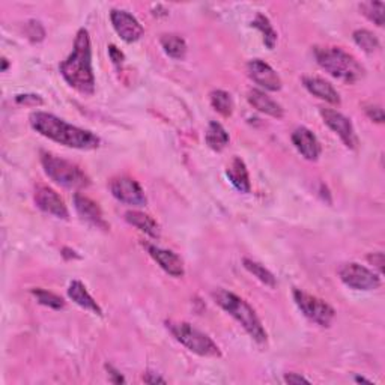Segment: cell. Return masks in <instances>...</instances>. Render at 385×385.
Listing matches in <instances>:
<instances>
[{
	"label": "cell",
	"instance_id": "4dcf8cb0",
	"mask_svg": "<svg viewBox=\"0 0 385 385\" xmlns=\"http://www.w3.org/2000/svg\"><path fill=\"white\" fill-rule=\"evenodd\" d=\"M365 114H368V116L375 121V122H378V123H382L384 122V110L381 105H377V104H369V105H365V109H364Z\"/></svg>",
	"mask_w": 385,
	"mask_h": 385
},
{
	"label": "cell",
	"instance_id": "8fae6325",
	"mask_svg": "<svg viewBox=\"0 0 385 385\" xmlns=\"http://www.w3.org/2000/svg\"><path fill=\"white\" fill-rule=\"evenodd\" d=\"M33 200L36 206L41 211H44L45 214H50L53 217L62 218V220H68L70 213L63 199L48 186H44V184L36 186Z\"/></svg>",
	"mask_w": 385,
	"mask_h": 385
},
{
	"label": "cell",
	"instance_id": "3957f363",
	"mask_svg": "<svg viewBox=\"0 0 385 385\" xmlns=\"http://www.w3.org/2000/svg\"><path fill=\"white\" fill-rule=\"evenodd\" d=\"M214 301L227 312L234 319L243 326L247 331V334L252 337V339L257 343H265L266 342V331L264 325L259 319V316L253 310V307L250 305L243 298L235 295L234 292H229L226 289H217L213 292Z\"/></svg>",
	"mask_w": 385,
	"mask_h": 385
},
{
	"label": "cell",
	"instance_id": "d6a6232c",
	"mask_svg": "<svg viewBox=\"0 0 385 385\" xmlns=\"http://www.w3.org/2000/svg\"><path fill=\"white\" fill-rule=\"evenodd\" d=\"M109 56H110L112 62L116 66H121V63L123 62V53L116 45H109Z\"/></svg>",
	"mask_w": 385,
	"mask_h": 385
},
{
	"label": "cell",
	"instance_id": "2e32d148",
	"mask_svg": "<svg viewBox=\"0 0 385 385\" xmlns=\"http://www.w3.org/2000/svg\"><path fill=\"white\" fill-rule=\"evenodd\" d=\"M74 206L77 214H79L84 221H88V223L93 225L95 227H100L103 230L109 229V225L107 221L104 220V214L100 205L92 199L77 192V195H74Z\"/></svg>",
	"mask_w": 385,
	"mask_h": 385
},
{
	"label": "cell",
	"instance_id": "f1b7e54d",
	"mask_svg": "<svg viewBox=\"0 0 385 385\" xmlns=\"http://www.w3.org/2000/svg\"><path fill=\"white\" fill-rule=\"evenodd\" d=\"M32 295L36 298V301L45 305V307H50V309H54V310H61L65 307V301L62 300L61 296H57L56 294L53 292H48V291H44V289H32Z\"/></svg>",
	"mask_w": 385,
	"mask_h": 385
},
{
	"label": "cell",
	"instance_id": "277c9868",
	"mask_svg": "<svg viewBox=\"0 0 385 385\" xmlns=\"http://www.w3.org/2000/svg\"><path fill=\"white\" fill-rule=\"evenodd\" d=\"M317 65L334 79L345 83H357L364 77L363 65L339 47H315Z\"/></svg>",
	"mask_w": 385,
	"mask_h": 385
},
{
	"label": "cell",
	"instance_id": "d4e9b609",
	"mask_svg": "<svg viewBox=\"0 0 385 385\" xmlns=\"http://www.w3.org/2000/svg\"><path fill=\"white\" fill-rule=\"evenodd\" d=\"M252 26L255 29H257L259 32L262 33L264 38V44L269 48V50H273L277 44V32L274 31V27L271 24V22L268 20V17H265L264 14H257L256 18L253 20Z\"/></svg>",
	"mask_w": 385,
	"mask_h": 385
},
{
	"label": "cell",
	"instance_id": "30bf717a",
	"mask_svg": "<svg viewBox=\"0 0 385 385\" xmlns=\"http://www.w3.org/2000/svg\"><path fill=\"white\" fill-rule=\"evenodd\" d=\"M319 113L324 123L340 137V140L346 144V148L357 149L358 139L349 118H346L345 114L333 109H319Z\"/></svg>",
	"mask_w": 385,
	"mask_h": 385
},
{
	"label": "cell",
	"instance_id": "8d00e7d4",
	"mask_svg": "<svg viewBox=\"0 0 385 385\" xmlns=\"http://www.w3.org/2000/svg\"><path fill=\"white\" fill-rule=\"evenodd\" d=\"M368 261L373 264L379 269V273H382V265H384V255L382 253H372L368 256Z\"/></svg>",
	"mask_w": 385,
	"mask_h": 385
},
{
	"label": "cell",
	"instance_id": "7402d4cb",
	"mask_svg": "<svg viewBox=\"0 0 385 385\" xmlns=\"http://www.w3.org/2000/svg\"><path fill=\"white\" fill-rule=\"evenodd\" d=\"M205 142L211 149L216 152H220L227 146L230 142V137L223 125L217 121H211L208 128H206V133H205Z\"/></svg>",
	"mask_w": 385,
	"mask_h": 385
},
{
	"label": "cell",
	"instance_id": "d590c367",
	"mask_svg": "<svg viewBox=\"0 0 385 385\" xmlns=\"http://www.w3.org/2000/svg\"><path fill=\"white\" fill-rule=\"evenodd\" d=\"M143 381L146 384H166V379L158 377L157 373H152V372H146L143 375Z\"/></svg>",
	"mask_w": 385,
	"mask_h": 385
},
{
	"label": "cell",
	"instance_id": "836d02e7",
	"mask_svg": "<svg viewBox=\"0 0 385 385\" xmlns=\"http://www.w3.org/2000/svg\"><path fill=\"white\" fill-rule=\"evenodd\" d=\"M105 370L109 372V379H110L113 384H123V382H125V378L119 373V370H116V369L113 368V365L105 364Z\"/></svg>",
	"mask_w": 385,
	"mask_h": 385
},
{
	"label": "cell",
	"instance_id": "74e56055",
	"mask_svg": "<svg viewBox=\"0 0 385 385\" xmlns=\"http://www.w3.org/2000/svg\"><path fill=\"white\" fill-rule=\"evenodd\" d=\"M355 381H357V382H368V384H372L370 381H368V379H364V378H360V377H357V378H355Z\"/></svg>",
	"mask_w": 385,
	"mask_h": 385
},
{
	"label": "cell",
	"instance_id": "e575fe53",
	"mask_svg": "<svg viewBox=\"0 0 385 385\" xmlns=\"http://www.w3.org/2000/svg\"><path fill=\"white\" fill-rule=\"evenodd\" d=\"M285 382L287 384H291V385H298V384H310V381L301 377V375H298V373H287L286 377H285Z\"/></svg>",
	"mask_w": 385,
	"mask_h": 385
},
{
	"label": "cell",
	"instance_id": "9c48e42d",
	"mask_svg": "<svg viewBox=\"0 0 385 385\" xmlns=\"http://www.w3.org/2000/svg\"><path fill=\"white\" fill-rule=\"evenodd\" d=\"M110 191L114 199L125 205L131 206H144L148 204V199L144 196V191L136 179L130 176H118L110 181Z\"/></svg>",
	"mask_w": 385,
	"mask_h": 385
},
{
	"label": "cell",
	"instance_id": "f546056e",
	"mask_svg": "<svg viewBox=\"0 0 385 385\" xmlns=\"http://www.w3.org/2000/svg\"><path fill=\"white\" fill-rule=\"evenodd\" d=\"M15 101L22 105H29V107H36V105H41L44 103L40 95H33V93L32 95L31 93L17 95Z\"/></svg>",
	"mask_w": 385,
	"mask_h": 385
},
{
	"label": "cell",
	"instance_id": "44dd1931",
	"mask_svg": "<svg viewBox=\"0 0 385 385\" xmlns=\"http://www.w3.org/2000/svg\"><path fill=\"white\" fill-rule=\"evenodd\" d=\"M125 220L134 227H137L142 232L152 238H158L160 236V226L157 225V221L148 214H143L140 211H127L125 213Z\"/></svg>",
	"mask_w": 385,
	"mask_h": 385
},
{
	"label": "cell",
	"instance_id": "f35d334b",
	"mask_svg": "<svg viewBox=\"0 0 385 385\" xmlns=\"http://www.w3.org/2000/svg\"><path fill=\"white\" fill-rule=\"evenodd\" d=\"M2 63H3L2 71H6V68H8V61H6V59H2Z\"/></svg>",
	"mask_w": 385,
	"mask_h": 385
},
{
	"label": "cell",
	"instance_id": "83f0119b",
	"mask_svg": "<svg viewBox=\"0 0 385 385\" xmlns=\"http://www.w3.org/2000/svg\"><path fill=\"white\" fill-rule=\"evenodd\" d=\"M352 38L355 44H357L363 52L369 54L375 53L379 48V40L377 38V35H373L370 31H365V29H358V31H355Z\"/></svg>",
	"mask_w": 385,
	"mask_h": 385
},
{
	"label": "cell",
	"instance_id": "52a82bcc",
	"mask_svg": "<svg viewBox=\"0 0 385 385\" xmlns=\"http://www.w3.org/2000/svg\"><path fill=\"white\" fill-rule=\"evenodd\" d=\"M294 301L307 319H310L312 322L321 326L331 325L335 312L329 303H325L324 300H321V298L307 294L301 291V289H295Z\"/></svg>",
	"mask_w": 385,
	"mask_h": 385
},
{
	"label": "cell",
	"instance_id": "4fadbf2b",
	"mask_svg": "<svg viewBox=\"0 0 385 385\" xmlns=\"http://www.w3.org/2000/svg\"><path fill=\"white\" fill-rule=\"evenodd\" d=\"M247 73L248 77L252 79L256 84L261 86L265 91L277 92L282 89V79L278 75L271 65L261 59H253L247 63Z\"/></svg>",
	"mask_w": 385,
	"mask_h": 385
},
{
	"label": "cell",
	"instance_id": "6da1fadb",
	"mask_svg": "<svg viewBox=\"0 0 385 385\" xmlns=\"http://www.w3.org/2000/svg\"><path fill=\"white\" fill-rule=\"evenodd\" d=\"M29 121L36 133L56 143L63 144L66 148L89 151L100 146V139L92 131L75 127V125H71L52 113L35 112L31 114Z\"/></svg>",
	"mask_w": 385,
	"mask_h": 385
},
{
	"label": "cell",
	"instance_id": "1f68e13d",
	"mask_svg": "<svg viewBox=\"0 0 385 385\" xmlns=\"http://www.w3.org/2000/svg\"><path fill=\"white\" fill-rule=\"evenodd\" d=\"M38 29H40V31L43 29L41 23H38V22H31L27 26V35L32 41H43L44 40L45 33H38Z\"/></svg>",
	"mask_w": 385,
	"mask_h": 385
},
{
	"label": "cell",
	"instance_id": "cb8c5ba5",
	"mask_svg": "<svg viewBox=\"0 0 385 385\" xmlns=\"http://www.w3.org/2000/svg\"><path fill=\"white\" fill-rule=\"evenodd\" d=\"M211 105L216 112H218L223 118H230L234 113V100L229 92L226 91H213L209 95Z\"/></svg>",
	"mask_w": 385,
	"mask_h": 385
},
{
	"label": "cell",
	"instance_id": "ffe728a7",
	"mask_svg": "<svg viewBox=\"0 0 385 385\" xmlns=\"http://www.w3.org/2000/svg\"><path fill=\"white\" fill-rule=\"evenodd\" d=\"M68 296L77 305H80L82 309L89 310V312L98 315V316H103L101 307L91 296V294L88 292V289L84 287V285L82 282H79V280L71 282V285L68 287Z\"/></svg>",
	"mask_w": 385,
	"mask_h": 385
},
{
	"label": "cell",
	"instance_id": "603a6c76",
	"mask_svg": "<svg viewBox=\"0 0 385 385\" xmlns=\"http://www.w3.org/2000/svg\"><path fill=\"white\" fill-rule=\"evenodd\" d=\"M160 44L163 47V50H165V53L169 57H172V59L181 61L184 59L187 54V44L184 41V38H181L179 35H175V33L163 35Z\"/></svg>",
	"mask_w": 385,
	"mask_h": 385
},
{
	"label": "cell",
	"instance_id": "5bb4252c",
	"mask_svg": "<svg viewBox=\"0 0 385 385\" xmlns=\"http://www.w3.org/2000/svg\"><path fill=\"white\" fill-rule=\"evenodd\" d=\"M292 143L296 148V151L301 153V156L309 160V161H316L321 156V143L317 140V137L305 127H298L292 133Z\"/></svg>",
	"mask_w": 385,
	"mask_h": 385
},
{
	"label": "cell",
	"instance_id": "5b68a950",
	"mask_svg": "<svg viewBox=\"0 0 385 385\" xmlns=\"http://www.w3.org/2000/svg\"><path fill=\"white\" fill-rule=\"evenodd\" d=\"M41 165L45 175L65 188H84L91 184L89 176L74 163L50 152H43Z\"/></svg>",
	"mask_w": 385,
	"mask_h": 385
},
{
	"label": "cell",
	"instance_id": "7a4b0ae2",
	"mask_svg": "<svg viewBox=\"0 0 385 385\" xmlns=\"http://www.w3.org/2000/svg\"><path fill=\"white\" fill-rule=\"evenodd\" d=\"M63 80L83 95L95 92V77L92 71V47L89 32L80 29L75 35L71 54L59 66Z\"/></svg>",
	"mask_w": 385,
	"mask_h": 385
},
{
	"label": "cell",
	"instance_id": "4316f807",
	"mask_svg": "<svg viewBox=\"0 0 385 385\" xmlns=\"http://www.w3.org/2000/svg\"><path fill=\"white\" fill-rule=\"evenodd\" d=\"M243 264H244V268L247 269V271L250 274H253L259 282H262L264 285H266L269 287L277 286V280H275L274 274L271 271H268V269L264 265L252 261V259H247V257L244 259Z\"/></svg>",
	"mask_w": 385,
	"mask_h": 385
},
{
	"label": "cell",
	"instance_id": "484cf974",
	"mask_svg": "<svg viewBox=\"0 0 385 385\" xmlns=\"http://www.w3.org/2000/svg\"><path fill=\"white\" fill-rule=\"evenodd\" d=\"M360 11L364 17H368L372 23L377 26H384L385 20V3L381 0H369V2L360 3Z\"/></svg>",
	"mask_w": 385,
	"mask_h": 385
},
{
	"label": "cell",
	"instance_id": "ac0fdd59",
	"mask_svg": "<svg viewBox=\"0 0 385 385\" xmlns=\"http://www.w3.org/2000/svg\"><path fill=\"white\" fill-rule=\"evenodd\" d=\"M247 100L257 112L268 114V116L275 118V119H282L285 116V110L282 105L277 101H274L271 96H268L264 91L252 89L248 92Z\"/></svg>",
	"mask_w": 385,
	"mask_h": 385
},
{
	"label": "cell",
	"instance_id": "7c38bea8",
	"mask_svg": "<svg viewBox=\"0 0 385 385\" xmlns=\"http://www.w3.org/2000/svg\"><path fill=\"white\" fill-rule=\"evenodd\" d=\"M110 20L113 29L121 36V40L128 44L139 41L144 33L137 18L131 15L128 11H123V9H112Z\"/></svg>",
	"mask_w": 385,
	"mask_h": 385
},
{
	"label": "cell",
	"instance_id": "9a60e30c",
	"mask_svg": "<svg viewBox=\"0 0 385 385\" xmlns=\"http://www.w3.org/2000/svg\"><path fill=\"white\" fill-rule=\"evenodd\" d=\"M146 250L149 256L160 265L161 269H165L167 274H170L172 277L184 275L186 273L184 262H182V259L176 253L157 246H151V244H146Z\"/></svg>",
	"mask_w": 385,
	"mask_h": 385
},
{
	"label": "cell",
	"instance_id": "ba28073f",
	"mask_svg": "<svg viewBox=\"0 0 385 385\" xmlns=\"http://www.w3.org/2000/svg\"><path fill=\"white\" fill-rule=\"evenodd\" d=\"M339 277L351 289L355 291H375L381 286V277L360 264H345L339 269Z\"/></svg>",
	"mask_w": 385,
	"mask_h": 385
},
{
	"label": "cell",
	"instance_id": "e0dca14e",
	"mask_svg": "<svg viewBox=\"0 0 385 385\" xmlns=\"http://www.w3.org/2000/svg\"><path fill=\"white\" fill-rule=\"evenodd\" d=\"M303 84L307 91H309L312 95L317 96V98H321L334 105L340 104L339 92L334 89V86L330 82L321 79V77H313V75L304 77Z\"/></svg>",
	"mask_w": 385,
	"mask_h": 385
},
{
	"label": "cell",
	"instance_id": "8992f818",
	"mask_svg": "<svg viewBox=\"0 0 385 385\" xmlns=\"http://www.w3.org/2000/svg\"><path fill=\"white\" fill-rule=\"evenodd\" d=\"M167 330L172 333V335L186 348L192 352L197 354L200 357H211V358H218L221 357V351L217 346V343L211 339V337L200 330L195 329V326L190 325L188 322H166Z\"/></svg>",
	"mask_w": 385,
	"mask_h": 385
},
{
	"label": "cell",
	"instance_id": "d6986e66",
	"mask_svg": "<svg viewBox=\"0 0 385 385\" xmlns=\"http://www.w3.org/2000/svg\"><path fill=\"white\" fill-rule=\"evenodd\" d=\"M226 175L230 181V184H232L239 192H250V190H252L247 166L239 157H235L232 161H230V165L227 166V170H226Z\"/></svg>",
	"mask_w": 385,
	"mask_h": 385
}]
</instances>
